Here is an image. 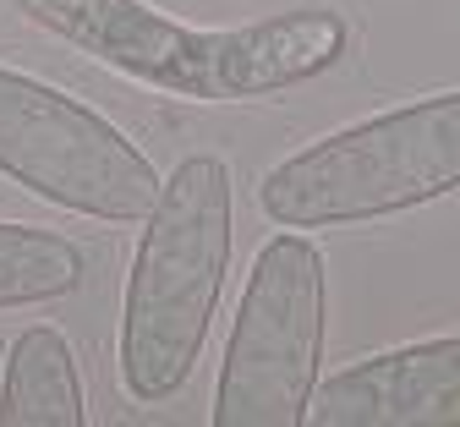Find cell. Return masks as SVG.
<instances>
[{"instance_id":"1","label":"cell","mask_w":460,"mask_h":427,"mask_svg":"<svg viewBox=\"0 0 460 427\" xmlns=\"http://www.w3.org/2000/svg\"><path fill=\"white\" fill-rule=\"evenodd\" d=\"M12 6L132 83L198 104H252L340 67L351 28L340 12L296 6L242 28H187L148 0H12Z\"/></svg>"},{"instance_id":"2","label":"cell","mask_w":460,"mask_h":427,"mask_svg":"<svg viewBox=\"0 0 460 427\" xmlns=\"http://www.w3.org/2000/svg\"><path fill=\"white\" fill-rule=\"evenodd\" d=\"M236 181L219 154H187L159 187L121 301V384L137 405L176 400L203 356L236 247Z\"/></svg>"},{"instance_id":"3","label":"cell","mask_w":460,"mask_h":427,"mask_svg":"<svg viewBox=\"0 0 460 427\" xmlns=\"http://www.w3.org/2000/svg\"><path fill=\"white\" fill-rule=\"evenodd\" d=\"M460 192V88L340 127L279 159L258 209L279 230H340Z\"/></svg>"},{"instance_id":"4","label":"cell","mask_w":460,"mask_h":427,"mask_svg":"<svg viewBox=\"0 0 460 427\" xmlns=\"http://www.w3.org/2000/svg\"><path fill=\"white\" fill-rule=\"evenodd\" d=\"M323 253L302 230H279L247 274L225 340L214 427H302L323 361Z\"/></svg>"},{"instance_id":"5","label":"cell","mask_w":460,"mask_h":427,"mask_svg":"<svg viewBox=\"0 0 460 427\" xmlns=\"http://www.w3.org/2000/svg\"><path fill=\"white\" fill-rule=\"evenodd\" d=\"M0 175L83 219L132 225L159 198L154 159L83 99L0 67Z\"/></svg>"},{"instance_id":"6","label":"cell","mask_w":460,"mask_h":427,"mask_svg":"<svg viewBox=\"0 0 460 427\" xmlns=\"http://www.w3.org/2000/svg\"><path fill=\"white\" fill-rule=\"evenodd\" d=\"M313 427H460V334L394 345L318 378Z\"/></svg>"},{"instance_id":"7","label":"cell","mask_w":460,"mask_h":427,"mask_svg":"<svg viewBox=\"0 0 460 427\" xmlns=\"http://www.w3.org/2000/svg\"><path fill=\"white\" fill-rule=\"evenodd\" d=\"M83 422H88V400L66 334L49 324H28L6 356L0 427H83Z\"/></svg>"},{"instance_id":"8","label":"cell","mask_w":460,"mask_h":427,"mask_svg":"<svg viewBox=\"0 0 460 427\" xmlns=\"http://www.w3.org/2000/svg\"><path fill=\"white\" fill-rule=\"evenodd\" d=\"M83 274H88V258L72 236L0 219V313L61 301L83 285Z\"/></svg>"}]
</instances>
